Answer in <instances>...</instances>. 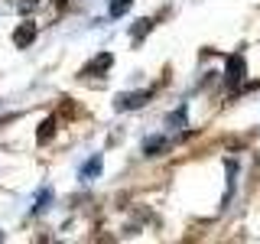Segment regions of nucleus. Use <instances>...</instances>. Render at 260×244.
I'll use <instances>...</instances> for the list:
<instances>
[{"label":"nucleus","instance_id":"nucleus-1","mask_svg":"<svg viewBox=\"0 0 260 244\" xmlns=\"http://www.w3.org/2000/svg\"><path fill=\"white\" fill-rule=\"evenodd\" d=\"M111 65H114V55L111 52H101L98 59H91V62L85 65V75H101V72L111 69Z\"/></svg>","mask_w":260,"mask_h":244},{"label":"nucleus","instance_id":"nucleus-2","mask_svg":"<svg viewBox=\"0 0 260 244\" xmlns=\"http://www.w3.org/2000/svg\"><path fill=\"white\" fill-rule=\"evenodd\" d=\"M32 39H36V26H32V23H23V26L13 33V43L20 46V49H23V46H29Z\"/></svg>","mask_w":260,"mask_h":244},{"label":"nucleus","instance_id":"nucleus-3","mask_svg":"<svg viewBox=\"0 0 260 244\" xmlns=\"http://www.w3.org/2000/svg\"><path fill=\"white\" fill-rule=\"evenodd\" d=\"M241 78H244V59L241 55H231V59H228V81L238 85Z\"/></svg>","mask_w":260,"mask_h":244},{"label":"nucleus","instance_id":"nucleus-4","mask_svg":"<svg viewBox=\"0 0 260 244\" xmlns=\"http://www.w3.org/2000/svg\"><path fill=\"white\" fill-rule=\"evenodd\" d=\"M146 98H150V95H146V92H140V95H120V98H117V108H120V111H130V108H140V104L146 101Z\"/></svg>","mask_w":260,"mask_h":244},{"label":"nucleus","instance_id":"nucleus-5","mask_svg":"<svg viewBox=\"0 0 260 244\" xmlns=\"http://www.w3.org/2000/svg\"><path fill=\"white\" fill-rule=\"evenodd\" d=\"M159 150H166V137H150V140L143 143L146 157H159Z\"/></svg>","mask_w":260,"mask_h":244},{"label":"nucleus","instance_id":"nucleus-6","mask_svg":"<svg viewBox=\"0 0 260 244\" xmlns=\"http://www.w3.org/2000/svg\"><path fill=\"white\" fill-rule=\"evenodd\" d=\"M98 173H101V157H91L88 166H81V179H94Z\"/></svg>","mask_w":260,"mask_h":244},{"label":"nucleus","instance_id":"nucleus-7","mask_svg":"<svg viewBox=\"0 0 260 244\" xmlns=\"http://www.w3.org/2000/svg\"><path fill=\"white\" fill-rule=\"evenodd\" d=\"M127 7H130V0H111L108 13H111V16H120V13H127Z\"/></svg>","mask_w":260,"mask_h":244},{"label":"nucleus","instance_id":"nucleus-8","mask_svg":"<svg viewBox=\"0 0 260 244\" xmlns=\"http://www.w3.org/2000/svg\"><path fill=\"white\" fill-rule=\"evenodd\" d=\"M52 134H55V120H46V124L39 127V143H46Z\"/></svg>","mask_w":260,"mask_h":244},{"label":"nucleus","instance_id":"nucleus-9","mask_svg":"<svg viewBox=\"0 0 260 244\" xmlns=\"http://www.w3.org/2000/svg\"><path fill=\"white\" fill-rule=\"evenodd\" d=\"M49 199H52V192L43 189V192H39V199H36V205H32V211H43V208L49 205Z\"/></svg>","mask_w":260,"mask_h":244},{"label":"nucleus","instance_id":"nucleus-10","mask_svg":"<svg viewBox=\"0 0 260 244\" xmlns=\"http://www.w3.org/2000/svg\"><path fill=\"white\" fill-rule=\"evenodd\" d=\"M146 29H150V20H140V26H134L130 33H134V39H137V36H143Z\"/></svg>","mask_w":260,"mask_h":244},{"label":"nucleus","instance_id":"nucleus-11","mask_svg":"<svg viewBox=\"0 0 260 244\" xmlns=\"http://www.w3.org/2000/svg\"><path fill=\"white\" fill-rule=\"evenodd\" d=\"M29 7H36V0H20V10H23V13H26Z\"/></svg>","mask_w":260,"mask_h":244}]
</instances>
